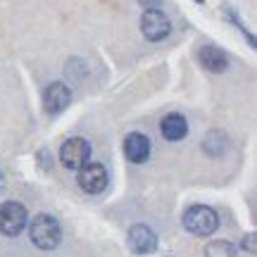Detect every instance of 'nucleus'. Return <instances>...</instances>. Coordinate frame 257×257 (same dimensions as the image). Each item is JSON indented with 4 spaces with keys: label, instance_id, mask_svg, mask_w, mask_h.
I'll list each match as a JSON object with an SVG mask.
<instances>
[{
    "label": "nucleus",
    "instance_id": "nucleus-7",
    "mask_svg": "<svg viewBox=\"0 0 257 257\" xmlns=\"http://www.w3.org/2000/svg\"><path fill=\"white\" fill-rule=\"evenodd\" d=\"M126 243L134 255H150L157 248V233L148 224H134L128 229Z\"/></svg>",
    "mask_w": 257,
    "mask_h": 257
},
{
    "label": "nucleus",
    "instance_id": "nucleus-10",
    "mask_svg": "<svg viewBox=\"0 0 257 257\" xmlns=\"http://www.w3.org/2000/svg\"><path fill=\"white\" fill-rule=\"evenodd\" d=\"M198 60H200V64L207 72L221 74L229 69V55L224 50H219L217 46H202L198 50Z\"/></svg>",
    "mask_w": 257,
    "mask_h": 257
},
{
    "label": "nucleus",
    "instance_id": "nucleus-11",
    "mask_svg": "<svg viewBox=\"0 0 257 257\" xmlns=\"http://www.w3.org/2000/svg\"><path fill=\"white\" fill-rule=\"evenodd\" d=\"M160 131H162V136H165L169 143H176V141H184L186 138V134H188V121H186L184 114L172 112V114H167L165 119H162Z\"/></svg>",
    "mask_w": 257,
    "mask_h": 257
},
{
    "label": "nucleus",
    "instance_id": "nucleus-6",
    "mask_svg": "<svg viewBox=\"0 0 257 257\" xmlns=\"http://www.w3.org/2000/svg\"><path fill=\"white\" fill-rule=\"evenodd\" d=\"M107 181H110V176H107V169L98 162H88V165H83L79 169V174H76V184L81 186L83 193H91V195H98L107 188Z\"/></svg>",
    "mask_w": 257,
    "mask_h": 257
},
{
    "label": "nucleus",
    "instance_id": "nucleus-3",
    "mask_svg": "<svg viewBox=\"0 0 257 257\" xmlns=\"http://www.w3.org/2000/svg\"><path fill=\"white\" fill-rule=\"evenodd\" d=\"M29 221V212L27 207L17 200H8L0 205V233L5 236H19L22 231L27 229Z\"/></svg>",
    "mask_w": 257,
    "mask_h": 257
},
{
    "label": "nucleus",
    "instance_id": "nucleus-9",
    "mask_svg": "<svg viewBox=\"0 0 257 257\" xmlns=\"http://www.w3.org/2000/svg\"><path fill=\"white\" fill-rule=\"evenodd\" d=\"M69 102H72V91L62 81H53L43 93V105L50 114H60L62 110L69 107Z\"/></svg>",
    "mask_w": 257,
    "mask_h": 257
},
{
    "label": "nucleus",
    "instance_id": "nucleus-13",
    "mask_svg": "<svg viewBox=\"0 0 257 257\" xmlns=\"http://www.w3.org/2000/svg\"><path fill=\"white\" fill-rule=\"evenodd\" d=\"M205 257H238L236 255V245L229 240H212L205 248Z\"/></svg>",
    "mask_w": 257,
    "mask_h": 257
},
{
    "label": "nucleus",
    "instance_id": "nucleus-14",
    "mask_svg": "<svg viewBox=\"0 0 257 257\" xmlns=\"http://www.w3.org/2000/svg\"><path fill=\"white\" fill-rule=\"evenodd\" d=\"M226 17H229V22H231V24H236V27L240 29V34L245 36V41H248L250 46L255 48V46H257V43H255V36L250 34V31H248V27H245V24L240 22V17H238V15H236V12H233V10H231V8H226Z\"/></svg>",
    "mask_w": 257,
    "mask_h": 257
},
{
    "label": "nucleus",
    "instance_id": "nucleus-8",
    "mask_svg": "<svg viewBox=\"0 0 257 257\" xmlns=\"http://www.w3.org/2000/svg\"><path fill=\"white\" fill-rule=\"evenodd\" d=\"M150 150H153V143H150V138H148L146 134H141V131H134V134H128V136L124 138V155H126V160L134 162V165L148 162Z\"/></svg>",
    "mask_w": 257,
    "mask_h": 257
},
{
    "label": "nucleus",
    "instance_id": "nucleus-4",
    "mask_svg": "<svg viewBox=\"0 0 257 257\" xmlns=\"http://www.w3.org/2000/svg\"><path fill=\"white\" fill-rule=\"evenodd\" d=\"M60 160L67 169H74L79 172L83 165H88L91 160V143L81 136H74V138H67L60 148Z\"/></svg>",
    "mask_w": 257,
    "mask_h": 257
},
{
    "label": "nucleus",
    "instance_id": "nucleus-16",
    "mask_svg": "<svg viewBox=\"0 0 257 257\" xmlns=\"http://www.w3.org/2000/svg\"><path fill=\"white\" fill-rule=\"evenodd\" d=\"M160 3H162V0H141V5H143V8H157V5H160Z\"/></svg>",
    "mask_w": 257,
    "mask_h": 257
},
{
    "label": "nucleus",
    "instance_id": "nucleus-5",
    "mask_svg": "<svg viewBox=\"0 0 257 257\" xmlns=\"http://www.w3.org/2000/svg\"><path fill=\"white\" fill-rule=\"evenodd\" d=\"M141 31L148 41H165L169 34H172V22L160 8H148L143 15H141Z\"/></svg>",
    "mask_w": 257,
    "mask_h": 257
},
{
    "label": "nucleus",
    "instance_id": "nucleus-12",
    "mask_svg": "<svg viewBox=\"0 0 257 257\" xmlns=\"http://www.w3.org/2000/svg\"><path fill=\"white\" fill-rule=\"evenodd\" d=\"M226 148H229V138L224 131H210L205 141H202V150L207 153L210 157H219L226 153Z\"/></svg>",
    "mask_w": 257,
    "mask_h": 257
},
{
    "label": "nucleus",
    "instance_id": "nucleus-2",
    "mask_svg": "<svg viewBox=\"0 0 257 257\" xmlns=\"http://www.w3.org/2000/svg\"><path fill=\"white\" fill-rule=\"evenodd\" d=\"M184 229L193 236H212L219 229V214L210 205H193L184 212Z\"/></svg>",
    "mask_w": 257,
    "mask_h": 257
},
{
    "label": "nucleus",
    "instance_id": "nucleus-1",
    "mask_svg": "<svg viewBox=\"0 0 257 257\" xmlns=\"http://www.w3.org/2000/svg\"><path fill=\"white\" fill-rule=\"evenodd\" d=\"M29 236H31V243L36 248L55 250L62 240V229H60V221L53 214H38L29 226Z\"/></svg>",
    "mask_w": 257,
    "mask_h": 257
},
{
    "label": "nucleus",
    "instance_id": "nucleus-15",
    "mask_svg": "<svg viewBox=\"0 0 257 257\" xmlns=\"http://www.w3.org/2000/svg\"><path fill=\"white\" fill-rule=\"evenodd\" d=\"M243 250H245V252H255V233H248V236L243 238Z\"/></svg>",
    "mask_w": 257,
    "mask_h": 257
},
{
    "label": "nucleus",
    "instance_id": "nucleus-18",
    "mask_svg": "<svg viewBox=\"0 0 257 257\" xmlns=\"http://www.w3.org/2000/svg\"><path fill=\"white\" fill-rule=\"evenodd\" d=\"M195 3H205V0H195Z\"/></svg>",
    "mask_w": 257,
    "mask_h": 257
},
{
    "label": "nucleus",
    "instance_id": "nucleus-17",
    "mask_svg": "<svg viewBox=\"0 0 257 257\" xmlns=\"http://www.w3.org/2000/svg\"><path fill=\"white\" fill-rule=\"evenodd\" d=\"M5 188V174H3V169H0V191Z\"/></svg>",
    "mask_w": 257,
    "mask_h": 257
}]
</instances>
